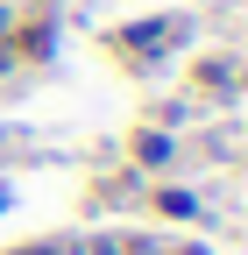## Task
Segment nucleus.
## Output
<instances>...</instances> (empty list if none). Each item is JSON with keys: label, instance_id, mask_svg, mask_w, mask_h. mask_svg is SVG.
I'll return each mask as SVG.
<instances>
[{"label": "nucleus", "instance_id": "1", "mask_svg": "<svg viewBox=\"0 0 248 255\" xmlns=\"http://www.w3.org/2000/svg\"><path fill=\"white\" fill-rule=\"evenodd\" d=\"M0 71H7V50H0Z\"/></svg>", "mask_w": 248, "mask_h": 255}, {"label": "nucleus", "instance_id": "2", "mask_svg": "<svg viewBox=\"0 0 248 255\" xmlns=\"http://www.w3.org/2000/svg\"><path fill=\"white\" fill-rule=\"evenodd\" d=\"M0 28H7V7H0Z\"/></svg>", "mask_w": 248, "mask_h": 255}]
</instances>
